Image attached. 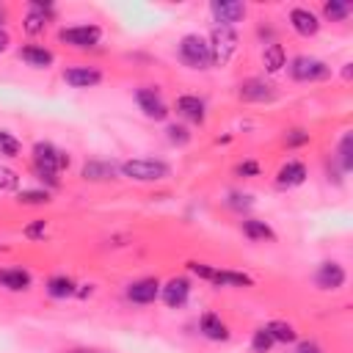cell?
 I'll return each mask as SVG.
<instances>
[{
	"label": "cell",
	"instance_id": "1",
	"mask_svg": "<svg viewBox=\"0 0 353 353\" xmlns=\"http://www.w3.org/2000/svg\"><path fill=\"white\" fill-rule=\"evenodd\" d=\"M119 174L132 182H160L171 176V165L154 157H135V160L119 163Z\"/></svg>",
	"mask_w": 353,
	"mask_h": 353
},
{
	"label": "cell",
	"instance_id": "2",
	"mask_svg": "<svg viewBox=\"0 0 353 353\" xmlns=\"http://www.w3.org/2000/svg\"><path fill=\"white\" fill-rule=\"evenodd\" d=\"M210 58H212V66H229V61L237 55V47H240V39H237V30L234 28H226V25H215L212 33H210Z\"/></svg>",
	"mask_w": 353,
	"mask_h": 353
},
{
	"label": "cell",
	"instance_id": "3",
	"mask_svg": "<svg viewBox=\"0 0 353 353\" xmlns=\"http://www.w3.org/2000/svg\"><path fill=\"white\" fill-rule=\"evenodd\" d=\"M179 61L188 69H210L212 58H210V44L204 36L199 33H188L179 39Z\"/></svg>",
	"mask_w": 353,
	"mask_h": 353
},
{
	"label": "cell",
	"instance_id": "4",
	"mask_svg": "<svg viewBox=\"0 0 353 353\" xmlns=\"http://www.w3.org/2000/svg\"><path fill=\"white\" fill-rule=\"evenodd\" d=\"M287 69H290V77L298 83H320L331 77V66L314 55H295L287 63Z\"/></svg>",
	"mask_w": 353,
	"mask_h": 353
},
{
	"label": "cell",
	"instance_id": "5",
	"mask_svg": "<svg viewBox=\"0 0 353 353\" xmlns=\"http://www.w3.org/2000/svg\"><path fill=\"white\" fill-rule=\"evenodd\" d=\"M30 154H33V168H39V171H52V174H61L63 168H69V154L63 152V149H58L55 143H50V141H36L33 143V149H30Z\"/></svg>",
	"mask_w": 353,
	"mask_h": 353
},
{
	"label": "cell",
	"instance_id": "6",
	"mask_svg": "<svg viewBox=\"0 0 353 353\" xmlns=\"http://www.w3.org/2000/svg\"><path fill=\"white\" fill-rule=\"evenodd\" d=\"M99 39H102L99 25H69V28L58 30V41L69 44V47H77V50H88V47L99 44Z\"/></svg>",
	"mask_w": 353,
	"mask_h": 353
},
{
	"label": "cell",
	"instance_id": "7",
	"mask_svg": "<svg viewBox=\"0 0 353 353\" xmlns=\"http://www.w3.org/2000/svg\"><path fill=\"white\" fill-rule=\"evenodd\" d=\"M240 99L243 102H273L279 97L276 85L273 83H265L262 77H248L240 83Z\"/></svg>",
	"mask_w": 353,
	"mask_h": 353
},
{
	"label": "cell",
	"instance_id": "8",
	"mask_svg": "<svg viewBox=\"0 0 353 353\" xmlns=\"http://www.w3.org/2000/svg\"><path fill=\"white\" fill-rule=\"evenodd\" d=\"M135 102H138V108L143 110V116H146V119L163 121V119L168 116V108H165L163 97L157 94V88H149V85L138 88V91H135Z\"/></svg>",
	"mask_w": 353,
	"mask_h": 353
},
{
	"label": "cell",
	"instance_id": "9",
	"mask_svg": "<svg viewBox=\"0 0 353 353\" xmlns=\"http://www.w3.org/2000/svg\"><path fill=\"white\" fill-rule=\"evenodd\" d=\"M245 3H237V0H212L210 3V14L215 19V25H226L232 28L234 22H240L245 17Z\"/></svg>",
	"mask_w": 353,
	"mask_h": 353
},
{
	"label": "cell",
	"instance_id": "10",
	"mask_svg": "<svg viewBox=\"0 0 353 353\" xmlns=\"http://www.w3.org/2000/svg\"><path fill=\"white\" fill-rule=\"evenodd\" d=\"M50 14H52V6H50V3L30 0V3H28V14H25V19H22V30H25L28 36H39V33H44Z\"/></svg>",
	"mask_w": 353,
	"mask_h": 353
},
{
	"label": "cell",
	"instance_id": "11",
	"mask_svg": "<svg viewBox=\"0 0 353 353\" xmlns=\"http://www.w3.org/2000/svg\"><path fill=\"white\" fill-rule=\"evenodd\" d=\"M188 295H190V281H188L185 276H174V279H168L165 284H160V298H163V303H165L168 309L185 306Z\"/></svg>",
	"mask_w": 353,
	"mask_h": 353
},
{
	"label": "cell",
	"instance_id": "12",
	"mask_svg": "<svg viewBox=\"0 0 353 353\" xmlns=\"http://www.w3.org/2000/svg\"><path fill=\"white\" fill-rule=\"evenodd\" d=\"M345 279H347V273H345V268H342L339 262L328 259V262H320V265H317L314 284H317L320 290H339V287L345 284Z\"/></svg>",
	"mask_w": 353,
	"mask_h": 353
},
{
	"label": "cell",
	"instance_id": "13",
	"mask_svg": "<svg viewBox=\"0 0 353 353\" xmlns=\"http://www.w3.org/2000/svg\"><path fill=\"white\" fill-rule=\"evenodd\" d=\"M63 83L72 88H94L102 83V72L97 66H69L63 69Z\"/></svg>",
	"mask_w": 353,
	"mask_h": 353
},
{
	"label": "cell",
	"instance_id": "14",
	"mask_svg": "<svg viewBox=\"0 0 353 353\" xmlns=\"http://www.w3.org/2000/svg\"><path fill=\"white\" fill-rule=\"evenodd\" d=\"M176 113L185 116V119L193 121V124H204V121H207V105H204V99L196 97V94H182V97L176 99Z\"/></svg>",
	"mask_w": 353,
	"mask_h": 353
},
{
	"label": "cell",
	"instance_id": "15",
	"mask_svg": "<svg viewBox=\"0 0 353 353\" xmlns=\"http://www.w3.org/2000/svg\"><path fill=\"white\" fill-rule=\"evenodd\" d=\"M127 298L132 303H154L160 298V281L157 279H138L127 287Z\"/></svg>",
	"mask_w": 353,
	"mask_h": 353
},
{
	"label": "cell",
	"instance_id": "16",
	"mask_svg": "<svg viewBox=\"0 0 353 353\" xmlns=\"http://www.w3.org/2000/svg\"><path fill=\"white\" fill-rule=\"evenodd\" d=\"M290 25H292V30H295L298 36H314V33L320 30V17H317L314 11L298 6V8L290 11Z\"/></svg>",
	"mask_w": 353,
	"mask_h": 353
},
{
	"label": "cell",
	"instance_id": "17",
	"mask_svg": "<svg viewBox=\"0 0 353 353\" xmlns=\"http://www.w3.org/2000/svg\"><path fill=\"white\" fill-rule=\"evenodd\" d=\"M303 182H306V165L301 160H287L276 174V185L279 188H298Z\"/></svg>",
	"mask_w": 353,
	"mask_h": 353
},
{
	"label": "cell",
	"instance_id": "18",
	"mask_svg": "<svg viewBox=\"0 0 353 353\" xmlns=\"http://www.w3.org/2000/svg\"><path fill=\"white\" fill-rule=\"evenodd\" d=\"M199 331H201L207 339H212V342L229 339V328H226V323L221 320V314H215V312H204V314L199 317Z\"/></svg>",
	"mask_w": 353,
	"mask_h": 353
},
{
	"label": "cell",
	"instance_id": "19",
	"mask_svg": "<svg viewBox=\"0 0 353 353\" xmlns=\"http://www.w3.org/2000/svg\"><path fill=\"white\" fill-rule=\"evenodd\" d=\"M19 58H22L28 66H33V69H50V66L55 63L52 50L39 47V44H25V47L19 50Z\"/></svg>",
	"mask_w": 353,
	"mask_h": 353
},
{
	"label": "cell",
	"instance_id": "20",
	"mask_svg": "<svg viewBox=\"0 0 353 353\" xmlns=\"http://www.w3.org/2000/svg\"><path fill=\"white\" fill-rule=\"evenodd\" d=\"M30 273L25 268H0V287L11 290V292H22L30 287Z\"/></svg>",
	"mask_w": 353,
	"mask_h": 353
},
{
	"label": "cell",
	"instance_id": "21",
	"mask_svg": "<svg viewBox=\"0 0 353 353\" xmlns=\"http://www.w3.org/2000/svg\"><path fill=\"white\" fill-rule=\"evenodd\" d=\"M262 66H265L268 74H279L287 66V52H284V47L279 41L265 44V50H262Z\"/></svg>",
	"mask_w": 353,
	"mask_h": 353
},
{
	"label": "cell",
	"instance_id": "22",
	"mask_svg": "<svg viewBox=\"0 0 353 353\" xmlns=\"http://www.w3.org/2000/svg\"><path fill=\"white\" fill-rule=\"evenodd\" d=\"M116 171H119L116 163H108V160H88L80 174H83V179L105 182V179H116Z\"/></svg>",
	"mask_w": 353,
	"mask_h": 353
},
{
	"label": "cell",
	"instance_id": "23",
	"mask_svg": "<svg viewBox=\"0 0 353 353\" xmlns=\"http://www.w3.org/2000/svg\"><path fill=\"white\" fill-rule=\"evenodd\" d=\"M212 284H218V287H254V279L245 273H237V270H215Z\"/></svg>",
	"mask_w": 353,
	"mask_h": 353
},
{
	"label": "cell",
	"instance_id": "24",
	"mask_svg": "<svg viewBox=\"0 0 353 353\" xmlns=\"http://www.w3.org/2000/svg\"><path fill=\"white\" fill-rule=\"evenodd\" d=\"M243 234L248 240H276V232L259 218H245L243 221Z\"/></svg>",
	"mask_w": 353,
	"mask_h": 353
},
{
	"label": "cell",
	"instance_id": "25",
	"mask_svg": "<svg viewBox=\"0 0 353 353\" xmlns=\"http://www.w3.org/2000/svg\"><path fill=\"white\" fill-rule=\"evenodd\" d=\"M265 328H268V334L273 336V342H284V345H290V342H295V339H298L295 325H292V323H287V320H270Z\"/></svg>",
	"mask_w": 353,
	"mask_h": 353
},
{
	"label": "cell",
	"instance_id": "26",
	"mask_svg": "<svg viewBox=\"0 0 353 353\" xmlns=\"http://www.w3.org/2000/svg\"><path fill=\"white\" fill-rule=\"evenodd\" d=\"M350 11H353V6L347 0H325L323 3V17L328 22H342L350 17Z\"/></svg>",
	"mask_w": 353,
	"mask_h": 353
},
{
	"label": "cell",
	"instance_id": "27",
	"mask_svg": "<svg viewBox=\"0 0 353 353\" xmlns=\"http://www.w3.org/2000/svg\"><path fill=\"white\" fill-rule=\"evenodd\" d=\"M74 287H77V284H74L69 276H52V279L47 281V295H50V298H69V295L77 292Z\"/></svg>",
	"mask_w": 353,
	"mask_h": 353
},
{
	"label": "cell",
	"instance_id": "28",
	"mask_svg": "<svg viewBox=\"0 0 353 353\" xmlns=\"http://www.w3.org/2000/svg\"><path fill=\"white\" fill-rule=\"evenodd\" d=\"M336 163L342 171H350L353 168V132H345L342 141H339V149H336Z\"/></svg>",
	"mask_w": 353,
	"mask_h": 353
},
{
	"label": "cell",
	"instance_id": "29",
	"mask_svg": "<svg viewBox=\"0 0 353 353\" xmlns=\"http://www.w3.org/2000/svg\"><path fill=\"white\" fill-rule=\"evenodd\" d=\"M17 201H19V204H28V207H33V204H47V201H50V190H47V188L19 190V193H17Z\"/></svg>",
	"mask_w": 353,
	"mask_h": 353
},
{
	"label": "cell",
	"instance_id": "30",
	"mask_svg": "<svg viewBox=\"0 0 353 353\" xmlns=\"http://www.w3.org/2000/svg\"><path fill=\"white\" fill-rule=\"evenodd\" d=\"M270 347H273V336L268 334V328H265V325L256 328L254 336H251V350H254V353H268Z\"/></svg>",
	"mask_w": 353,
	"mask_h": 353
},
{
	"label": "cell",
	"instance_id": "31",
	"mask_svg": "<svg viewBox=\"0 0 353 353\" xmlns=\"http://www.w3.org/2000/svg\"><path fill=\"white\" fill-rule=\"evenodd\" d=\"M19 141L11 135V132H6V130H0V157H19Z\"/></svg>",
	"mask_w": 353,
	"mask_h": 353
},
{
	"label": "cell",
	"instance_id": "32",
	"mask_svg": "<svg viewBox=\"0 0 353 353\" xmlns=\"http://www.w3.org/2000/svg\"><path fill=\"white\" fill-rule=\"evenodd\" d=\"M165 138H168L171 143H176V146H188V143H190V132H188L185 124H168V127H165Z\"/></svg>",
	"mask_w": 353,
	"mask_h": 353
},
{
	"label": "cell",
	"instance_id": "33",
	"mask_svg": "<svg viewBox=\"0 0 353 353\" xmlns=\"http://www.w3.org/2000/svg\"><path fill=\"white\" fill-rule=\"evenodd\" d=\"M17 188H19V174H17L14 168H8V165L0 163V190H3V193H11V190H17Z\"/></svg>",
	"mask_w": 353,
	"mask_h": 353
},
{
	"label": "cell",
	"instance_id": "34",
	"mask_svg": "<svg viewBox=\"0 0 353 353\" xmlns=\"http://www.w3.org/2000/svg\"><path fill=\"white\" fill-rule=\"evenodd\" d=\"M47 234V221H33L25 226V237L28 240H41Z\"/></svg>",
	"mask_w": 353,
	"mask_h": 353
},
{
	"label": "cell",
	"instance_id": "35",
	"mask_svg": "<svg viewBox=\"0 0 353 353\" xmlns=\"http://www.w3.org/2000/svg\"><path fill=\"white\" fill-rule=\"evenodd\" d=\"M284 143L287 146H303V143H309V132L306 130H290L284 135Z\"/></svg>",
	"mask_w": 353,
	"mask_h": 353
},
{
	"label": "cell",
	"instance_id": "36",
	"mask_svg": "<svg viewBox=\"0 0 353 353\" xmlns=\"http://www.w3.org/2000/svg\"><path fill=\"white\" fill-rule=\"evenodd\" d=\"M254 201H251V196L248 193H229V207L232 210H248Z\"/></svg>",
	"mask_w": 353,
	"mask_h": 353
},
{
	"label": "cell",
	"instance_id": "37",
	"mask_svg": "<svg viewBox=\"0 0 353 353\" xmlns=\"http://www.w3.org/2000/svg\"><path fill=\"white\" fill-rule=\"evenodd\" d=\"M188 270L193 273V276H199V279H207V281H212V268L210 265H204V262H188Z\"/></svg>",
	"mask_w": 353,
	"mask_h": 353
},
{
	"label": "cell",
	"instance_id": "38",
	"mask_svg": "<svg viewBox=\"0 0 353 353\" xmlns=\"http://www.w3.org/2000/svg\"><path fill=\"white\" fill-rule=\"evenodd\" d=\"M237 174H240V176H256V174H259V163L245 160V163L237 165Z\"/></svg>",
	"mask_w": 353,
	"mask_h": 353
},
{
	"label": "cell",
	"instance_id": "39",
	"mask_svg": "<svg viewBox=\"0 0 353 353\" xmlns=\"http://www.w3.org/2000/svg\"><path fill=\"white\" fill-rule=\"evenodd\" d=\"M295 353H323V347L317 342H312V339H303V342H298Z\"/></svg>",
	"mask_w": 353,
	"mask_h": 353
},
{
	"label": "cell",
	"instance_id": "40",
	"mask_svg": "<svg viewBox=\"0 0 353 353\" xmlns=\"http://www.w3.org/2000/svg\"><path fill=\"white\" fill-rule=\"evenodd\" d=\"M36 176H39L41 182H47L50 188H58V185H61V179H58V174H52V171H39V168H36Z\"/></svg>",
	"mask_w": 353,
	"mask_h": 353
},
{
	"label": "cell",
	"instance_id": "41",
	"mask_svg": "<svg viewBox=\"0 0 353 353\" xmlns=\"http://www.w3.org/2000/svg\"><path fill=\"white\" fill-rule=\"evenodd\" d=\"M8 47H11V36H8V30H6V28H0V55H3Z\"/></svg>",
	"mask_w": 353,
	"mask_h": 353
},
{
	"label": "cell",
	"instance_id": "42",
	"mask_svg": "<svg viewBox=\"0 0 353 353\" xmlns=\"http://www.w3.org/2000/svg\"><path fill=\"white\" fill-rule=\"evenodd\" d=\"M342 77H345V80H350V63H345V69H342Z\"/></svg>",
	"mask_w": 353,
	"mask_h": 353
},
{
	"label": "cell",
	"instance_id": "43",
	"mask_svg": "<svg viewBox=\"0 0 353 353\" xmlns=\"http://www.w3.org/2000/svg\"><path fill=\"white\" fill-rule=\"evenodd\" d=\"M3 19H6V11H3V6H0V25H3Z\"/></svg>",
	"mask_w": 353,
	"mask_h": 353
},
{
	"label": "cell",
	"instance_id": "44",
	"mask_svg": "<svg viewBox=\"0 0 353 353\" xmlns=\"http://www.w3.org/2000/svg\"><path fill=\"white\" fill-rule=\"evenodd\" d=\"M74 353H94V350H74Z\"/></svg>",
	"mask_w": 353,
	"mask_h": 353
},
{
	"label": "cell",
	"instance_id": "45",
	"mask_svg": "<svg viewBox=\"0 0 353 353\" xmlns=\"http://www.w3.org/2000/svg\"><path fill=\"white\" fill-rule=\"evenodd\" d=\"M0 248H3V245H0Z\"/></svg>",
	"mask_w": 353,
	"mask_h": 353
}]
</instances>
